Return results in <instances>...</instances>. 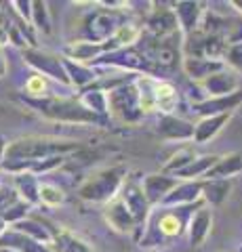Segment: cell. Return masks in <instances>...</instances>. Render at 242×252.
<instances>
[{"label": "cell", "instance_id": "12", "mask_svg": "<svg viewBox=\"0 0 242 252\" xmlns=\"http://www.w3.org/2000/svg\"><path fill=\"white\" fill-rule=\"evenodd\" d=\"M179 185V179L173 175H167V172H154V175H147L141 181V187H143V193L147 202L154 206H160L162 200L173 191V189Z\"/></svg>", "mask_w": 242, "mask_h": 252}, {"label": "cell", "instance_id": "6", "mask_svg": "<svg viewBox=\"0 0 242 252\" xmlns=\"http://www.w3.org/2000/svg\"><path fill=\"white\" fill-rule=\"evenodd\" d=\"M120 19V9H104V11H95L91 13L87 21H84V40L91 42H99L104 44L114 36V32L122 26Z\"/></svg>", "mask_w": 242, "mask_h": 252}, {"label": "cell", "instance_id": "29", "mask_svg": "<svg viewBox=\"0 0 242 252\" xmlns=\"http://www.w3.org/2000/svg\"><path fill=\"white\" fill-rule=\"evenodd\" d=\"M232 183L230 181H221V179H205L202 181V200L208 206H219L228 200Z\"/></svg>", "mask_w": 242, "mask_h": 252}, {"label": "cell", "instance_id": "28", "mask_svg": "<svg viewBox=\"0 0 242 252\" xmlns=\"http://www.w3.org/2000/svg\"><path fill=\"white\" fill-rule=\"evenodd\" d=\"M217 160H219V156H196V160L187 164L183 170H179L175 177L179 181H202L207 172L215 166Z\"/></svg>", "mask_w": 242, "mask_h": 252}, {"label": "cell", "instance_id": "10", "mask_svg": "<svg viewBox=\"0 0 242 252\" xmlns=\"http://www.w3.org/2000/svg\"><path fill=\"white\" fill-rule=\"evenodd\" d=\"M240 105H242V91H236V93L228 94V97L194 101L192 112L198 114L200 118H210V116H221V114H234Z\"/></svg>", "mask_w": 242, "mask_h": 252}, {"label": "cell", "instance_id": "22", "mask_svg": "<svg viewBox=\"0 0 242 252\" xmlns=\"http://www.w3.org/2000/svg\"><path fill=\"white\" fill-rule=\"evenodd\" d=\"M230 118H232V114L200 118V120L194 124V143L202 145V143H208L210 139H215L223 130V126L230 122Z\"/></svg>", "mask_w": 242, "mask_h": 252}, {"label": "cell", "instance_id": "36", "mask_svg": "<svg viewBox=\"0 0 242 252\" xmlns=\"http://www.w3.org/2000/svg\"><path fill=\"white\" fill-rule=\"evenodd\" d=\"M30 204L28 202H23V200H19L17 204H13V206L9 208L2 215V219H4V223L9 225V227H13V225H17V223H21V220H26L28 219V212H30Z\"/></svg>", "mask_w": 242, "mask_h": 252}, {"label": "cell", "instance_id": "2", "mask_svg": "<svg viewBox=\"0 0 242 252\" xmlns=\"http://www.w3.org/2000/svg\"><path fill=\"white\" fill-rule=\"evenodd\" d=\"M21 101L30 109H34L38 116H42L44 120H51V122L93 124V126L105 124L104 118H99V116H95L93 112H89V109L80 103V99H72V97H49V94H46V97H42V99L21 97Z\"/></svg>", "mask_w": 242, "mask_h": 252}, {"label": "cell", "instance_id": "45", "mask_svg": "<svg viewBox=\"0 0 242 252\" xmlns=\"http://www.w3.org/2000/svg\"><path fill=\"white\" fill-rule=\"evenodd\" d=\"M0 252H17V250H13V248H0Z\"/></svg>", "mask_w": 242, "mask_h": 252}, {"label": "cell", "instance_id": "19", "mask_svg": "<svg viewBox=\"0 0 242 252\" xmlns=\"http://www.w3.org/2000/svg\"><path fill=\"white\" fill-rule=\"evenodd\" d=\"M179 30V23L175 17L173 6H160V9H154L147 17V32L154 34L156 38H167L171 34H175Z\"/></svg>", "mask_w": 242, "mask_h": 252}, {"label": "cell", "instance_id": "42", "mask_svg": "<svg viewBox=\"0 0 242 252\" xmlns=\"http://www.w3.org/2000/svg\"><path fill=\"white\" fill-rule=\"evenodd\" d=\"M4 149H6V143L0 139V164H2V158H4Z\"/></svg>", "mask_w": 242, "mask_h": 252}, {"label": "cell", "instance_id": "23", "mask_svg": "<svg viewBox=\"0 0 242 252\" xmlns=\"http://www.w3.org/2000/svg\"><path fill=\"white\" fill-rule=\"evenodd\" d=\"M64 63H66V72H68V78H69V84H72L74 89L87 91V89H91V86L97 82L99 76L95 72V67L84 65V63L69 61L66 57H64Z\"/></svg>", "mask_w": 242, "mask_h": 252}, {"label": "cell", "instance_id": "34", "mask_svg": "<svg viewBox=\"0 0 242 252\" xmlns=\"http://www.w3.org/2000/svg\"><path fill=\"white\" fill-rule=\"evenodd\" d=\"M66 202V191L59 185L53 183H40V204L49 208H57Z\"/></svg>", "mask_w": 242, "mask_h": 252}, {"label": "cell", "instance_id": "30", "mask_svg": "<svg viewBox=\"0 0 242 252\" xmlns=\"http://www.w3.org/2000/svg\"><path fill=\"white\" fill-rule=\"evenodd\" d=\"M179 105V93L171 82L160 80L158 89H156V112L162 116H173Z\"/></svg>", "mask_w": 242, "mask_h": 252}, {"label": "cell", "instance_id": "26", "mask_svg": "<svg viewBox=\"0 0 242 252\" xmlns=\"http://www.w3.org/2000/svg\"><path fill=\"white\" fill-rule=\"evenodd\" d=\"M13 187L17 189L19 198L28 202L30 206L40 204V181L36 179L32 172H21V175H13Z\"/></svg>", "mask_w": 242, "mask_h": 252}, {"label": "cell", "instance_id": "31", "mask_svg": "<svg viewBox=\"0 0 242 252\" xmlns=\"http://www.w3.org/2000/svg\"><path fill=\"white\" fill-rule=\"evenodd\" d=\"M13 229H17V231H21V233L30 235L32 240L40 242V244H44V246H49V248H51V244H53V233H51V229H49V225L38 223V220H34V219L21 220V223L13 225Z\"/></svg>", "mask_w": 242, "mask_h": 252}, {"label": "cell", "instance_id": "15", "mask_svg": "<svg viewBox=\"0 0 242 252\" xmlns=\"http://www.w3.org/2000/svg\"><path fill=\"white\" fill-rule=\"evenodd\" d=\"M210 231H213V210L208 206H200L190 217V223H187V240H190V246L200 248L202 244H207Z\"/></svg>", "mask_w": 242, "mask_h": 252}, {"label": "cell", "instance_id": "4", "mask_svg": "<svg viewBox=\"0 0 242 252\" xmlns=\"http://www.w3.org/2000/svg\"><path fill=\"white\" fill-rule=\"evenodd\" d=\"M110 94V116L122 124H137L141 122L143 112L139 105V94L135 89V80L127 82L107 93Z\"/></svg>", "mask_w": 242, "mask_h": 252}, {"label": "cell", "instance_id": "39", "mask_svg": "<svg viewBox=\"0 0 242 252\" xmlns=\"http://www.w3.org/2000/svg\"><path fill=\"white\" fill-rule=\"evenodd\" d=\"M11 6H15L19 13V17L23 23H28V26H32V2H28V0H17V2H13Z\"/></svg>", "mask_w": 242, "mask_h": 252}, {"label": "cell", "instance_id": "21", "mask_svg": "<svg viewBox=\"0 0 242 252\" xmlns=\"http://www.w3.org/2000/svg\"><path fill=\"white\" fill-rule=\"evenodd\" d=\"M160 84V78L152 74H137L135 78V89L139 94V105H141L143 116L156 112V89Z\"/></svg>", "mask_w": 242, "mask_h": 252}, {"label": "cell", "instance_id": "43", "mask_svg": "<svg viewBox=\"0 0 242 252\" xmlns=\"http://www.w3.org/2000/svg\"><path fill=\"white\" fill-rule=\"evenodd\" d=\"M4 231H6V223H4V219L0 217V235H2Z\"/></svg>", "mask_w": 242, "mask_h": 252}, {"label": "cell", "instance_id": "17", "mask_svg": "<svg viewBox=\"0 0 242 252\" xmlns=\"http://www.w3.org/2000/svg\"><path fill=\"white\" fill-rule=\"evenodd\" d=\"M181 65H183V74L196 84L228 67L223 59H207V57H183Z\"/></svg>", "mask_w": 242, "mask_h": 252}, {"label": "cell", "instance_id": "46", "mask_svg": "<svg viewBox=\"0 0 242 252\" xmlns=\"http://www.w3.org/2000/svg\"><path fill=\"white\" fill-rule=\"evenodd\" d=\"M238 252H242V246H240V248H238Z\"/></svg>", "mask_w": 242, "mask_h": 252}, {"label": "cell", "instance_id": "18", "mask_svg": "<svg viewBox=\"0 0 242 252\" xmlns=\"http://www.w3.org/2000/svg\"><path fill=\"white\" fill-rule=\"evenodd\" d=\"M107 53V44H99V42H91V40H72L64 46V57L76 63H84L91 65L93 61H97L101 55Z\"/></svg>", "mask_w": 242, "mask_h": 252}, {"label": "cell", "instance_id": "3", "mask_svg": "<svg viewBox=\"0 0 242 252\" xmlns=\"http://www.w3.org/2000/svg\"><path fill=\"white\" fill-rule=\"evenodd\" d=\"M124 183H127V168L122 164L116 166H107L104 170L95 172L93 177H89L78 189V195L84 202L91 204H105L112 202L114 198H118Z\"/></svg>", "mask_w": 242, "mask_h": 252}, {"label": "cell", "instance_id": "38", "mask_svg": "<svg viewBox=\"0 0 242 252\" xmlns=\"http://www.w3.org/2000/svg\"><path fill=\"white\" fill-rule=\"evenodd\" d=\"M19 200L21 198L13 185H0V217H2L13 204H17Z\"/></svg>", "mask_w": 242, "mask_h": 252}, {"label": "cell", "instance_id": "7", "mask_svg": "<svg viewBox=\"0 0 242 252\" xmlns=\"http://www.w3.org/2000/svg\"><path fill=\"white\" fill-rule=\"evenodd\" d=\"M120 200L127 204V208L131 210V215L135 217V220H137L139 231H141L145 227V223H147V219H150V215H152V204L147 202L141 183L127 181L124 187H122V191H120ZM137 238H139V233H137Z\"/></svg>", "mask_w": 242, "mask_h": 252}, {"label": "cell", "instance_id": "5", "mask_svg": "<svg viewBox=\"0 0 242 252\" xmlns=\"http://www.w3.org/2000/svg\"><path fill=\"white\" fill-rule=\"evenodd\" d=\"M23 61H26L36 74L44 76L46 80H55L64 86H72L69 84L68 72H66L64 57H59V55L36 49V46H28V49L23 51Z\"/></svg>", "mask_w": 242, "mask_h": 252}, {"label": "cell", "instance_id": "32", "mask_svg": "<svg viewBox=\"0 0 242 252\" xmlns=\"http://www.w3.org/2000/svg\"><path fill=\"white\" fill-rule=\"evenodd\" d=\"M194 160H196V152H194V147L192 145H183V147H179L177 152L167 160L162 172H167V175H173L175 177L179 170H183L187 164L194 162Z\"/></svg>", "mask_w": 242, "mask_h": 252}, {"label": "cell", "instance_id": "27", "mask_svg": "<svg viewBox=\"0 0 242 252\" xmlns=\"http://www.w3.org/2000/svg\"><path fill=\"white\" fill-rule=\"evenodd\" d=\"M141 34H143V30L139 26L124 21L122 26L114 32V36L105 42L107 44V53H110V51H120V49H131L135 42H139Z\"/></svg>", "mask_w": 242, "mask_h": 252}, {"label": "cell", "instance_id": "1", "mask_svg": "<svg viewBox=\"0 0 242 252\" xmlns=\"http://www.w3.org/2000/svg\"><path fill=\"white\" fill-rule=\"evenodd\" d=\"M80 149L78 141L69 139H55V137H21L6 143L4 158L0 164V170L11 172V175H21L30 172L34 162L46 160L55 156H68Z\"/></svg>", "mask_w": 242, "mask_h": 252}, {"label": "cell", "instance_id": "33", "mask_svg": "<svg viewBox=\"0 0 242 252\" xmlns=\"http://www.w3.org/2000/svg\"><path fill=\"white\" fill-rule=\"evenodd\" d=\"M32 26L36 30H40L42 34H51L53 32L49 4H46L44 0H36V2H32Z\"/></svg>", "mask_w": 242, "mask_h": 252}, {"label": "cell", "instance_id": "11", "mask_svg": "<svg viewBox=\"0 0 242 252\" xmlns=\"http://www.w3.org/2000/svg\"><path fill=\"white\" fill-rule=\"evenodd\" d=\"M173 11H175L179 30H181L183 36H190L194 32H198L202 17H205V13H207L205 4L196 2V0H179V2L173 4Z\"/></svg>", "mask_w": 242, "mask_h": 252}, {"label": "cell", "instance_id": "40", "mask_svg": "<svg viewBox=\"0 0 242 252\" xmlns=\"http://www.w3.org/2000/svg\"><path fill=\"white\" fill-rule=\"evenodd\" d=\"M11 42V36H9V30H6L2 23H0V51H2V46H6Z\"/></svg>", "mask_w": 242, "mask_h": 252}, {"label": "cell", "instance_id": "24", "mask_svg": "<svg viewBox=\"0 0 242 252\" xmlns=\"http://www.w3.org/2000/svg\"><path fill=\"white\" fill-rule=\"evenodd\" d=\"M78 99H80V103L95 116L104 118V120L110 118V94H107V91L97 89V86H91V89L82 91V94Z\"/></svg>", "mask_w": 242, "mask_h": 252}, {"label": "cell", "instance_id": "35", "mask_svg": "<svg viewBox=\"0 0 242 252\" xmlns=\"http://www.w3.org/2000/svg\"><path fill=\"white\" fill-rule=\"evenodd\" d=\"M46 93H49V80H46L44 76L34 74V76L28 78V82H26V97H30V99H42V97H46Z\"/></svg>", "mask_w": 242, "mask_h": 252}, {"label": "cell", "instance_id": "16", "mask_svg": "<svg viewBox=\"0 0 242 252\" xmlns=\"http://www.w3.org/2000/svg\"><path fill=\"white\" fill-rule=\"evenodd\" d=\"M49 229L53 233V244H51L53 252H97L91 242L80 238V235L74 233L72 229H68V227L49 225Z\"/></svg>", "mask_w": 242, "mask_h": 252}, {"label": "cell", "instance_id": "41", "mask_svg": "<svg viewBox=\"0 0 242 252\" xmlns=\"http://www.w3.org/2000/svg\"><path fill=\"white\" fill-rule=\"evenodd\" d=\"M6 69H9V63H6L4 53L0 51V78H4V76H6Z\"/></svg>", "mask_w": 242, "mask_h": 252}, {"label": "cell", "instance_id": "37", "mask_svg": "<svg viewBox=\"0 0 242 252\" xmlns=\"http://www.w3.org/2000/svg\"><path fill=\"white\" fill-rule=\"evenodd\" d=\"M223 61H225V65H230L236 74H242V42L228 46L225 55H223Z\"/></svg>", "mask_w": 242, "mask_h": 252}, {"label": "cell", "instance_id": "44", "mask_svg": "<svg viewBox=\"0 0 242 252\" xmlns=\"http://www.w3.org/2000/svg\"><path fill=\"white\" fill-rule=\"evenodd\" d=\"M232 6H236V9L242 13V0H236V2H232Z\"/></svg>", "mask_w": 242, "mask_h": 252}, {"label": "cell", "instance_id": "9", "mask_svg": "<svg viewBox=\"0 0 242 252\" xmlns=\"http://www.w3.org/2000/svg\"><path fill=\"white\" fill-rule=\"evenodd\" d=\"M104 217H105L107 225H110L114 231H118V233H135V235L139 233L137 220H135V217L131 215V210L127 208V204L120 200V195L105 204Z\"/></svg>", "mask_w": 242, "mask_h": 252}, {"label": "cell", "instance_id": "25", "mask_svg": "<svg viewBox=\"0 0 242 252\" xmlns=\"http://www.w3.org/2000/svg\"><path fill=\"white\" fill-rule=\"evenodd\" d=\"M238 175H242V154H228V156H219V160L207 172L205 179L230 181L232 177H238Z\"/></svg>", "mask_w": 242, "mask_h": 252}, {"label": "cell", "instance_id": "47", "mask_svg": "<svg viewBox=\"0 0 242 252\" xmlns=\"http://www.w3.org/2000/svg\"><path fill=\"white\" fill-rule=\"evenodd\" d=\"M219 252H228V250H219Z\"/></svg>", "mask_w": 242, "mask_h": 252}, {"label": "cell", "instance_id": "20", "mask_svg": "<svg viewBox=\"0 0 242 252\" xmlns=\"http://www.w3.org/2000/svg\"><path fill=\"white\" fill-rule=\"evenodd\" d=\"M0 248H13L17 252H53L49 246L32 240L30 235L13 229V227H9V229L0 235Z\"/></svg>", "mask_w": 242, "mask_h": 252}, {"label": "cell", "instance_id": "13", "mask_svg": "<svg viewBox=\"0 0 242 252\" xmlns=\"http://www.w3.org/2000/svg\"><path fill=\"white\" fill-rule=\"evenodd\" d=\"M202 202V181H179V185L171 191L160 206L162 208H183Z\"/></svg>", "mask_w": 242, "mask_h": 252}, {"label": "cell", "instance_id": "14", "mask_svg": "<svg viewBox=\"0 0 242 252\" xmlns=\"http://www.w3.org/2000/svg\"><path fill=\"white\" fill-rule=\"evenodd\" d=\"M156 135L167 139V141H183L190 143L194 141V124L187 122L185 118L179 116H160L158 124H156Z\"/></svg>", "mask_w": 242, "mask_h": 252}, {"label": "cell", "instance_id": "8", "mask_svg": "<svg viewBox=\"0 0 242 252\" xmlns=\"http://www.w3.org/2000/svg\"><path fill=\"white\" fill-rule=\"evenodd\" d=\"M198 89L205 93V99H213V97H228V94L240 91V78L234 69L225 67L223 72H217L213 76H208L207 80H202L198 84ZM202 99V101H205Z\"/></svg>", "mask_w": 242, "mask_h": 252}]
</instances>
